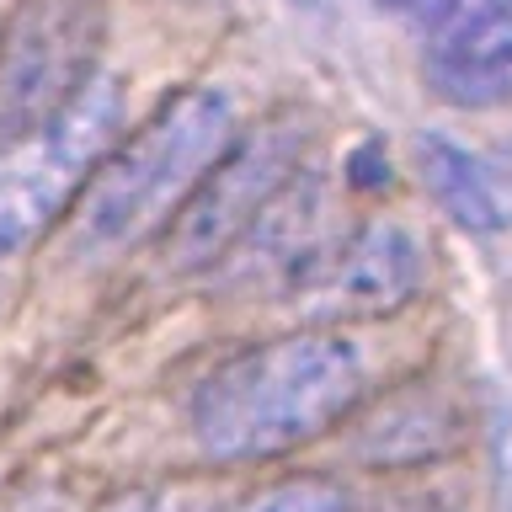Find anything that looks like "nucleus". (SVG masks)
Segmentation results:
<instances>
[{
	"label": "nucleus",
	"mask_w": 512,
	"mask_h": 512,
	"mask_svg": "<svg viewBox=\"0 0 512 512\" xmlns=\"http://www.w3.org/2000/svg\"><path fill=\"white\" fill-rule=\"evenodd\" d=\"M230 512H352V496L336 486V480L299 475V480H278V486L246 496V502L230 507Z\"/></svg>",
	"instance_id": "1a4fd4ad"
},
{
	"label": "nucleus",
	"mask_w": 512,
	"mask_h": 512,
	"mask_svg": "<svg viewBox=\"0 0 512 512\" xmlns=\"http://www.w3.org/2000/svg\"><path fill=\"white\" fill-rule=\"evenodd\" d=\"M123 128V86L112 75H91L54 118L0 144V256L32 246L64 203L102 171Z\"/></svg>",
	"instance_id": "7ed1b4c3"
},
{
	"label": "nucleus",
	"mask_w": 512,
	"mask_h": 512,
	"mask_svg": "<svg viewBox=\"0 0 512 512\" xmlns=\"http://www.w3.org/2000/svg\"><path fill=\"white\" fill-rule=\"evenodd\" d=\"M422 38L427 86L448 107H496L512 96V0H379Z\"/></svg>",
	"instance_id": "39448f33"
},
{
	"label": "nucleus",
	"mask_w": 512,
	"mask_h": 512,
	"mask_svg": "<svg viewBox=\"0 0 512 512\" xmlns=\"http://www.w3.org/2000/svg\"><path fill=\"white\" fill-rule=\"evenodd\" d=\"M235 144V107L214 86L171 96L134 139L102 160L80 198V246L112 251L134 246L155 224L182 214V203L214 171V160Z\"/></svg>",
	"instance_id": "f03ea898"
},
{
	"label": "nucleus",
	"mask_w": 512,
	"mask_h": 512,
	"mask_svg": "<svg viewBox=\"0 0 512 512\" xmlns=\"http://www.w3.org/2000/svg\"><path fill=\"white\" fill-rule=\"evenodd\" d=\"M91 80V16L80 0H32L0 59V134H27Z\"/></svg>",
	"instance_id": "423d86ee"
},
{
	"label": "nucleus",
	"mask_w": 512,
	"mask_h": 512,
	"mask_svg": "<svg viewBox=\"0 0 512 512\" xmlns=\"http://www.w3.org/2000/svg\"><path fill=\"white\" fill-rule=\"evenodd\" d=\"M363 352L336 331L272 336L192 390V438L214 464H251L320 438L363 395Z\"/></svg>",
	"instance_id": "f257e3e1"
},
{
	"label": "nucleus",
	"mask_w": 512,
	"mask_h": 512,
	"mask_svg": "<svg viewBox=\"0 0 512 512\" xmlns=\"http://www.w3.org/2000/svg\"><path fill=\"white\" fill-rule=\"evenodd\" d=\"M416 160H422V182L432 192V203L443 208L454 224L486 235V230H507L512 224V192L480 155H470L464 144L443 139V134H422L416 139Z\"/></svg>",
	"instance_id": "6e6552de"
},
{
	"label": "nucleus",
	"mask_w": 512,
	"mask_h": 512,
	"mask_svg": "<svg viewBox=\"0 0 512 512\" xmlns=\"http://www.w3.org/2000/svg\"><path fill=\"white\" fill-rule=\"evenodd\" d=\"M422 288V246L400 224H363L294 262V294L315 315H390Z\"/></svg>",
	"instance_id": "0eeeda50"
},
{
	"label": "nucleus",
	"mask_w": 512,
	"mask_h": 512,
	"mask_svg": "<svg viewBox=\"0 0 512 512\" xmlns=\"http://www.w3.org/2000/svg\"><path fill=\"white\" fill-rule=\"evenodd\" d=\"M299 155H304V128L294 123H267L256 134L235 139L214 160V171L198 182V192L182 203V214L166 235V262L176 272L214 267L240 235H251L272 214V203L294 182Z\"/></svg>",
	"instance_id": "20e7f679"
},
{
	"label": "nucleus",
	"mask_w": 512,
	"mask_h": 512,
	"mask_svg": "<svg viewBox=\"0 0 512 512\" xmlns=\"http://www.w3.org/2000/svg\"><path fill=\"white\" fill-rule=\"evenodd\" d=\"M502 491H507V512H512V416H507V432H502Z\"/></svg>",
	"instance_id": "9d476101"
}]
</instances>
